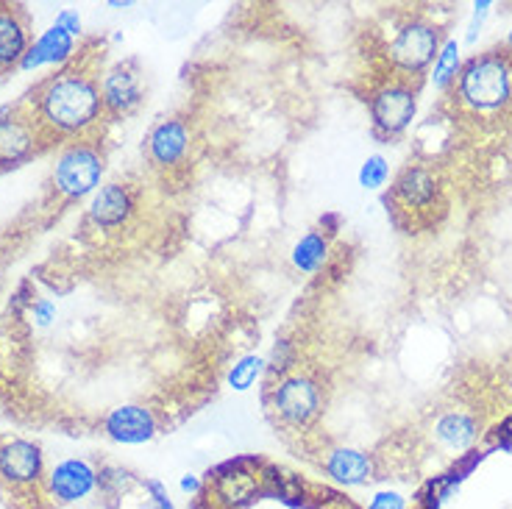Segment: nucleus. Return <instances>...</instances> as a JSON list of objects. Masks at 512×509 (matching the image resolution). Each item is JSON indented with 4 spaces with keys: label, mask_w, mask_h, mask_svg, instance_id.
<instances>
[{
    "label": "nucleus",
    "mask_w": 512,
    "mask_h": 509,
    "mask_svg": "<svg viewBox=\"0 0 512 509\" xmlns=\"http://www.w3.org/2000/svg\"><path fill=\"white\" fill-rule=\"evenodd\" d=\"M28 115L42 131L45 142H81L101 123V84L84 70H62L45 78L23 103Z\"/></svg>",
    "instance_id": "1"
},
{
    "label": "nucleus",
    "mask_w": 512,
    "mask_h": 509,
    "mask_svg": "<svg viewBox=\"0 0 512 509\" xmlns=\"http://www.w3.org/2000/svg\"><path fill=\"white\" fill-rule=\"evenodd\" d=\"M457 101L465 112L496 120L512 109V56L490 51L474 56L454 81Z\"/></svg>",
    "instance_id": "2"
},
{
    "label": "nucleus",
    "mask_w": 512,
    "mask_h": 509,
    "mask_svg": "<svg viewBox=\"0 0 512 509\" xmlns=\"http://www.w3.org/2000/svg\"><path fill=\"white\" fill-rule=\"evenodd\" d=\"M262 462L254 457L229 459L215 471L206 473V504L215 509H243L254 504L256 498L265 496L262 484Z\"/></svg>",
    "instance_id": "3"
},
{
    "label": "nucleus",
    "mask_w": 512,
    "mask_h": 509,
    "mask_svg": "<svg viewBox=\"0 0 512 509\" xmlns=\"http://www.w3.org/2000/svg\"><path fill=\"white\" fill-rule=\"evenodd\" d=\"M268 407L287 429H309L323 412V390L307 373H287L268 387Z\"/></svg>",
    "instance_id": "4"
},
{
    "label": "nucleus",
    "mask_w": 512,
    "mask_h": 509,
    "mask_svg": "<svg viewBox=\"0 0 512 509\" xmlns=\"http://www.w3.org/2000/svg\"><path fill=\"white\" fill-rule=\"evenodd\" d=\"M103 179V153L98 145L81 140L70 142L53 167V190L62 195L64 201H81L87 195L98 192Z\"/></svg>",
    "instance_id": "5"
},
{
    "label": "nucleus",
    "mask_w": 512,
    "mask_h": 509,
    "mask_svg": "<svg viewBox=\"0 0 512 509\" xmlns=\"http://www.w3.org/2000/svg\"><path fill=\"white\" fill-rule=\"evenodd\" d=\"M45 457L31 440H6L0 446V490L12 498H31L34 490L45 496Z\"/></svg>",
    "instance_id": "6"
},
{
    "label": "nucleus",
    "mask_w": 512,
    "mask_h": 509,
    "mask_svg": "<svg viewBox=\"0 0 512 509\" xmlns=\"http://www.w3.org/2000/svg\"><path fill=\"white\" fill-rule=\"evenodd\" d=\"M440 51V34L426 20H410L398 28L396 37L387 45V59L404 76H418L429 62H435Z\"/></svg>",
    "instance_id": "7"
},
{
    "label": "nucleus",
    "mask_w": 512,
    "mask_h": 509,
    "mask_svg": "<svg viewBox=\"0 0 512 509\" xmlns=\"http://www.w3.org/2000/svg\"><path fill=\"white\" fill-rule=\"evenodd\" d=\"M418 109V90L410 81H387L371 95V123L379 137H398Z\"/></svg>",
    "instance_id": "8"
},
{
    "label": "nucleus",
    "mask_w": 512,
    "mask_h": 509,
    "mask_svg": "<svg viewBox=\"0 0 512 509\" xmlns=\"http://www.w3.org/2000/svg\"><path fill=\"white\" fill-rule=\"evenodd\" d=\"M42 145L45 137L34 123V117L23 106H17L12 115L0 120V173L26 165L28 159L37 156Z\"/></svg>",
    "instance_id": "9"
},
{
    "label": "nucleus",
    "mask_w": 512,
    "mask_h": 509,
    "mask_svg": "<svg viewBox=\"0 0 512 509\" xmlns=\"http://www.w3.org/2000/svg\"><path fill=\"white\" fill-rule=\"evenodd\" d=\"M98 490V468L87 459H62L45 476V498L56 507L78 504Z\"/></svg>",
    "instance_id": "10"
},
{
    "label": "nucleus",
    "mask_w": 512,
    "mask_h": 509,
    "mask_svg": "<svg viewBox=\"0 0 512 509\" xmlns=\"http://www.w3.org/2000/svg\"><path fill=\"white\" fill-rule=\"evenodd\" d=\"M192 151V128L187 120L181 117H165L151 126L148 137H145V153L151 159V165L159 170H176L187 159Z\"/></svg>",
    "instance_id": "11"
},
{
    "label": "nucleus",
    "mask_w": 512,
    "mask_h": 509,
    "mask_svg": "<svg viewBox=\"0 0 512 509\" xmlns=\"http://www.w3.org/2000/svg\"><path fill=\"white\" fill-rule=\"evenodd\" d=\"M390 201L404 215H426L440 204V179L435 170L423 165H410L398 173L390 190Z\"/></svg>",
    "instance_id": "12"
},
{
    "label": "nucleus",
    "mask_w": 512,
    "mask_h": 509,
    "mask_svg": "<svg viewBox=\"0 0 512 509\" xmlns=\"http://www.w3.org/2000/svg\"><path fill=\"white\" fill-rule=\"evenodd\" d=\"M320 471L337 487L354 490L376 479V459L354 446H334L320 457Z\"/></svg>",
    "instance_id": "13"
},
{
    "label": "nucleus",
    "mask_w": 512,
    "mask_h": 509,
    "mask_svg": "<svg viewBox=\"0 0 512 509\" xmlns=\"http://www.w3.org/2000/svg\"><path fill=\"white\" fill-rule=\"evenodd\" d=\"M103 432L120 446H142V443H151L159 434V420H156L154 409L142 407V404H123V407L106 412Z\"/></svg>",
    "instance_id": "14"
},
{
    "label": "nucleus",
    "mask_w": 512,
    "mask_h": 509,
    "mask_svg": "<svg viewBox=\"0 0 512 509\" xmlns=\"http://www.w3.org/2000/svg\"><path fill=\"white\" fill-rule=\"evenodd\" d=\"M101 101L106 115H128L142 103V76L137 62H120L101 78Z\"/></svg>",
    "instance_id": "15"
},
{
    "label": "nucleus",
    "mask_w": 512,
    "mask_h": 509,
    "mask_svg": "<svg viewBox=\"0 0 512 509\" xmlns=\"http://www.w3.org/2000/svg\"><path fill=\"white\" fill-rule=\"evenodd\" d=\"M134 209H137V204H134V195H131L126 184H106L92 195L87 217L98 229L112 231L126 226L131 215H134Z\"/></svg>",
    "instance_id": "16"
},
{
    "label": "nucleus",
    "mask_w": 512,
    "mask_h": 509,
    "mask_svg": "<svg viewBox=\"0 0 512 509\" xmlns=\"http://www.w3.org/2000/svg\"><path fill=\"white\" fill-rule=\"evenodd\" d=\"M28 17L17 6H0V73H9L26 59L31 48Z\"/></svg>",
    "instance_id": "17"
},
{
    "label": "nucleus",
    "mask_w": 512,
    "mask_h": 509,
    "mask_svg": "<svg viewBox=\"0 0 512 509\" xmlns=\"http://www.w3.org/2000/svg\"><path fill=\"white\" fill-rule=\"evenodd\" d=\"M432 437H435V443L443 451H451V454L462 457L479 440V418L471 415V412H465V409H448V412H443L435 420Z\"/></svg>",
    "instance_id": "18"
},
{
    "label": "nucleus",
    "mask_w": 512,
    "mask_h": 509,
    "mask_svg": "<svg viewBox=\"0 0 512 509\" xmlns=\"http://www.w3.org/2000/svg\"><path fill=\"white\" fill-rule=\"evenodd\" d=\"M73 51H76L73 37L59 26H53L28 48L26 59L20 62V70H37L45 64H64L73 56Z\"/></svg>",
    "instance_id": "19"
},
{
    "label": "nucleus",
    "mask_w": 512,
    "mask_h": 509,
    "mask_svg": "<svg viewBox=\"0 0 512 509\" xmlns=\"http://www.w3.org/2000/svg\"><path fill=\"white\" fill-rule=\"evenodd\" d=\"M326 259H329V237L323 234V231H307L301 240L295 242L293 248V265L295 270H301V273H318L323 265H326Z\"/></svg>",
    "instance_id": "20"
},
{
    "label": "nucleus",
    "mask_w": 512,
    "mask_h": 509,
    "mask_svg": "<svg viewBox=\"0 0 512 509\" xmlns=\"http://www.w3.org/2000/svg\"><path fill=\"white\" fill-rule=\"evenodd\" d=\"M460 70H462L460 45H457V39H448V42H443V45H440V51H437L432 84H435L437 90H448V87L457 81Z\"/></svg>",
    "instance_id": "21"
},
{
    "label": "nucleus",
    "mask_w": 512,
    "mask_h": 509,
    "mask_svg": "<svg viewBox=\"0 0 512 509\" xmlns=\"http://www.w3.org/2000/svg\"><path fill=\"white\" fill-rule=\"evenodd\" d=\"M268 368V359L259 357V354H243L240 359H234V365L229 368V387L231 390H237V393H245V390H251L256 384V379L265 373Z\"/></svg>",
    "instance_id": "22"
},
{
    "label": "nucleus",
    "mask_w": 512,
    "mask_h": 509,
    "mask_svg": "<svg viewBox=\"0 0 512 509\" xmlns=\"http://www.w3.org/2000/svg\"><path fill=\"white\" fill-rule=\"evenodd\" d=\"M357 179L359 187H365V190H382L387 179H390V165H387V159H384L382 153H373V156H368L362 162Z\"/></svg>",
    "instance_id": "23"
},
{
    "label": "nucleus",
    "mask_w": 512,
    "mask_h": 509,
    "mask_svg": "<svg viewBox=\"0 0 512 509\" xmlns=\"http://www.w3.org/2000/svg\"><path fill=\"white\" fill-rule=\"evenodd\" d=\"M140 490L145 509H176V501L170 498V490H167L165 482H159V479H142Z\"/></svg>",
    "instance_id": "24"
},
{
    "label": "nucleus",
    "mask_w": 512,
    "mask_h": 509,
    "mask_svg": "<svg viewBox=\"0 0 512 509\" xmlns=\"http://www.w3.org/2000/svg\"><path fill=\"white\" fill-rule=\"evenodd\" d=\"M293 359H295V348L293 343H287V340H282V343H276V348H273V357L268 359V373L270 376H276L279 373V379L282 376H287V370L293 368Z\"/></svg>",
    "instance_id": "25"
},
{
    "label": "nucleus",
    "mask_w": 512,
    "mask_h": 509,
    "mask_svg": "<svg viewBox=\"0 0 512 509\" xmlns=\"http://www.w3.org/2000/svg\"><path fill=\"white\" fill-rule=\"evenodd\" d=\"M365 509H410L407 507V498L396 493V490H379L373 493L371 501L365 504Z\"/></svg>",
    "instance_id": "26"
},
{
    "label": "nucleus",
    "mask_w": 512,
    "mask_h": 509,
    "mask_svg": "<svg viewBox=\"0 0 512 509\" xmlns=\"http://www.w3.org/2000/svg\"><path fill=\"white\" fill-rule=\"evenodd\" d=\"M179 490L184 493V496H190V498L204 496L206 479L204 476H198V473H184V476L179 479Z\"/></svg>",
    "instance_id": "27"
},
{
    "label": "nucleus",
    "mask_w": 512,
    "mask_h": 509,
    "mask_svg": "<svg viewBox=\"0 0 512 509\" xmlns=\"http://www.w3.org/2000/svg\"><path fill=\"white\" fill-rule=\"evenodd\" d=\"M56 26L62 28V31H67L70 37H76V34H81V17H78L76 12H70V9H64V12H59V17H56Z\"/></svg>",
    "instance_id": "28"
},
{
    "label": "nucleus",
    "mask_w": 512,
    "mask_h": 509,
    "mask_svg": "<svg viewBox=\"0 0 512 509\" xmlns=\"http://www.w3.org/2000/svg\"><path fill=\"white\" fill-rule=\"evenodd\" d=\"M490 14V3H476L474 6V17H471V26H468V42H474L476 34H479V28H482V23H485V17Z\"/></svg>",
    "instance_id": "29"
},
{
    "label": "nucleus",
    "mask_w": 512,
    "mask_h": 509,
    "mask_svg": "<svg viewBox=\"0 0 512 509\" xmlns=\"http://www.w3.org/2000/svg\"><path fill=\"white\" fill-rule=\"evenodd\" d=\"M53 312H56V309H53L51 301H39V304L34 306V318H37L39 326H45V323H51V320H53Z\"/></svg>",
    "instance_id": "30"
},
{
    "label": "nucleus",
    "mask_w": 512,
    "mask_h": 509,
    "mask_svg": "<svg viewBox=\"0 0 512 509\" xmlns=\"http://www.w3.org/2000/svg\"><path fill=\"white\" fill-rule=\"evenodd\" d=\"M504 451H512V415L499 426V440H496Z\"/></svg>",
    "instance_id": "31"
},
{
    "label": "nucleus",
    "mask_w": 512,
    "mask_h": 509,
    "mask_svg": "<svg viewBox=\"0 0 512 509\" xmlns=\"http://www.w3.org/2000/svg\"><path fill=\"white\" fill-rule=\"evenodd\" d=\"M320 509H354L351 504H348L346 498H340V496H332L326 504L320 501Z\"/></svg>",
    "instance_id": "32"
},
{
    "label": "nucleus",
    "mask_w": 512,
    "mask_h": 509,
    "mask_svg": "<svg viewBox=\"0 0 512 509\" xmlns=\"http://www.w3.org/2000/svg\"><path fill=\"white\" fill-rule=\"evenodd\" d=\"M337 223H340V217H337V215H326V217H323V220H320V229L326 231V237H329V234H334V231H337Z\"/></svg>",
    "instance_id": "33"
},
{
    "label": "nucleus",
    "mask_w": 512,
    "mask_h": 509,
    "mask_svg": "<svg viewBox=\"0 0 512 509\" xmlns=\"http://www.w3.org/2000/svg\"><path fill=\"white\" fill-rule=\"evenodd\" d=\"M195 509H215V507H212V504H206V501H204L201 507H195Z\"/></svg>",
    "instance_id": "34"
},
{
    "label": "nucleus",
    "mask_w": 512,
    "mask_h": 509,
    "mask_svg": "<svg viewBox=\"0 0 512 509\" xmlns=\"http://www.w3.org/2000/svg\"><path fill=\"white\" fill-rule=\"evenodd\" d=\"M510 45H512V34H510Z\"/></svg>",
    "instance_id": "35"
}]
</instances>
